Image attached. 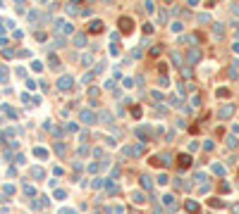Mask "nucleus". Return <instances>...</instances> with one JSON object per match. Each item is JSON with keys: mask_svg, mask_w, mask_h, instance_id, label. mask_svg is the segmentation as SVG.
<instances>
[{"mask_svg": "<svg viewBox=\"0 0 239 214\" xmlns=\"http://www.w3.org/2000/svg\"><path fill=\"white\" fill-rule=\"evenodd\" d=\"M79 119H81V124H86V126H93V124L98 122V114L91 112V110H81V112H79Z\"/></svg>", "mask_w": 239, "mask_h": 214, "instance_id": "nucleus-1", "label": "nucleus"}, {"mask_svg": "<svg viewBox=\"0 0 239 214\" xmlns=\"http://www.w3.org/2000/svg\"><path fill=\"white\" fill-rule=\"evenodd\" d=\"M53 31H55V33H65V36H69V33H74V26L67 24V22H62V19H58L55 26H53Z\"/></svg>", "mask_w": 239, "mask_h": 214, "instance_id": "nucleus-2", "label": "nucleus"}, {"mask_svg": "<svg viewBox=\"0 0 239 214\" xmlns=\"http://www.w3.org/2000/svg\"><path fill=\"white\" fill-rule=\"evenodd\" d=\"M117 26H120L122 33H132L134 31V22H132V17H120L117 19Z\"/></svg>", "mask_w": 239, "mask_h": 214, "instance_id": "nucleus-3", "label": "nucleus"}, {"mask_svg": "<svg viewBox=\"0 0 239 214\" xmlns=\"http://www.w3.org/2000/svg\"><path fill=\"white\" fill-rule=\"evenodd\" d=\"M98 124H103V126H112V124H115V117H112L108 110H103V112H98Z\"/></svg>", "mask_w": 239, "mask_h": 214, "instance_id": "nucleus-4", "label": "nucleus"}, {"mask_svg": "<svg viewBox=\"0 0 239 214\" xmlns=\"http://www.w3.org/2000/svg\"><path fill=\"white\" fill-rule=\"evenodd\" d=\"M72 86H74V79H72V76H60V81H58V88H60L62 93L69 91Z\"/></svg>", "mask_w": 239, "mask_h": 214, "instance_id": "nucleus-5", "label": "nucleus"}, {"mask_svg": "<svg viewBox=\"0 0 239 214\" xmlns=\"http://www.w3.org/2000/svg\"><path fill=\"white\" fill-rule=\"evenodd\" d=\"M103 26H105V24H103L101 19H91V22H89V26H86V31H89V33H101Z\"/></svg>", "mask_w": 239, "mask_h": 214, "instance_id": "nucleus-6", "label": "nucleus"}, {"mask_svg": "<svg viewBox=\"0 0 239 214\" xmlns=\"http://www.w3.org/2000/svg\"><path fill=\"white\" fill-rule=\"evenodd\" d=\"M199 60H201V50L199 48H194V50L187 53V64H196Z\"/></svg>", "mask_w": 239, "mask_h": 214, "instance_id": "nucleus-7", "label": "nucleus"}, {"mask_svg": "<svg viewBox=\"0 0 239 214\" xmlns=\"http://www.w3.org/2000/svg\"><path fill=\"white\" fill-rule=\"evenodd\" d=\"M234 114V105H225V107H220V119H230Z\"/></svg>", "mask_w": 239, "mask_h": 214, "instance_id": "nucleus-8", "label": "nucleus"}, {"mask_svg": "<svg viewBox=\"0 0 239 214\" xmlns=\"http://www.w3.org/2000/svg\"><path fill=\"white\" fill-rule=\"evenodd\" d=\"M137 136L141 138V143H146V140L151 138V128H146V126H141V128H137Z\"/></svg>", "mask_w": 239, "mask_h": 214, "instance_id": "nucleus-9", "label": "nucleus"}, {"mask_svg": "<svg viewBox=\"0 0 239 214\" xmlns=\"http://www.w3.org/2000/svg\"><path fill=\"white\" fill-rule=\"evenodd\" d=\"M48 64H50V69H55V71H60V69H62V64H60V60H58L55 55H50V57H48Z\"/></svg>", "mask_w": 239, "mask_h": 214, "instance_id": "nucleus-10", "label": "nucleus"}, {"mask_svg": "<svg viewBox=\"0 0 239 214\" xmlns=\"http://www.w3.org/2000/svg\"><path fill=\"white\" fill-rule=\"evenodd\" d=\"M163 205L168 209H175V195H163Z\"/></svg>", "mask_w": 239, "mask_h": 214, "instance_id": "nucleus-11", "label": "nucleus"}, {"mask_svg": "<svg viewBox=\"0 0 239 214\" xmlns=\"http://www.w3.org/2000/svg\"><path fill=\"white\" fill-rule=\"evenodd\" d=\"M74 45H77V48H84V45H86V36H84V33L74 36Z\"/></svg>", "mask_w": 239, "mask_h": 214, "instance_id": "nucleus-12", "label": "nucleus"}, {"mask_svg": "<svg viewBox=\"0 0 239 214\" xmlns=\"http://www.w3.org/2000/svg\"><path fill=\"white\" fill-rule=\"evenodd\" d=\"M213 33H215V38L220 41V38H222V33H225V29H222V24H213Z\"/></svg>", "mask_w": 239, "mask_h": 214, "instance_id": "nucleus-13", "label": "nucleus"}, {"mask_svg": "<svg viewBox=\"0 0 239 214\" xmlns=\"http://www.w3.org/2000/svg\"><path fill=\"white\" fill-rule=\"evenodd\" d=\"M141 185H143V188H148V190L153 188V181H151V176H148V174H143V176H141Z\"/></svg>", "mask_w": 239, "mask_h": 214, "instance_id": "nucleus-14", "label": "nucleus"}, {"mask_svg": "<svg viewBox=\"0 0 239 214\" xmlns=\"http://www.w3.org/2000/svg\"><path fill=\"white\" fill-rule=\"evenodd\" d=\"M50 45H53L55 50H60V48H65V38H60V36H58V38H53V43H50Z\"/></svg>", "mask_w": 239, "mask_h": 214, "instance_id": "nucleus-15", "label": "nucleus"}, {"mask_svg": "<svg viewBox=\"0 0 239 214\" xmlns=\"http://www.w3.org/2000/svg\"><path fill=\"white\" fill-rule=\"evenodd\" d=\"M53 148H55V152L60 155V157H62V155L67 152V148H65V143H60V140H58V143H55V145H53Z\"/></svg>", "mask_w": 239, "mask_h": 214, "instance_id": "nucleus-16", "label": "nucleus"}, {"mask_svg": "<svg viewBox=\"0 0 239 214\" xmlns=\"http://www.w3.org/2000/svg\"><path fill=\"white\" fill-rule=\"evenodd\" d=\"M191 164V157L189 155H179V167H189Z\"/></svg>", "mask_w": 239, "mask_h": 214, "instance_id": "nucleus-17", "label": "nucleus"}, {"mask_svg": "<svg viewBox=\"0 0 239 214\" xmlns=\"http://www.w3.org/2000/svg\"><path fill=\"white\" fill-rule=\"evenodd\" d=\"M143 10H146V12H148V14H151V12H153V10H156V5H153V2H151V0H146V2H143Z\"/></svg>", "mask_w": 239, "mask_h": 214, "instance_id": "nucleus-18", "label": "nucleus"}, {"mask_svg": "<svg viewBox=\"0 0 239 214\" xmlns=\"http://www.w3.org/2000/svg\"><path fill=\"white\" fill-rule=\"evenodd\" d=\"M0 83H7V69L0 67Z\"/></svg>", "mask_w": 239, "mask_h": 214, "instance_id": "nucleus-19", "label": "nucleus"}, {"mask_svg": "<svg viewBox=\"0 0 239 214\" xmlns=\"http://www.w3.org/2000/svg\"><path fill=\"white\" fill-rule=\"evenodd\" d=\"M132 197H134V202H139V205H141V202H146V197H143V193H134Z\"/></svg>", "mask_w": 239, "mask_h": 214, "instance_id": "nucleus-20", "label": "nucleus"}, {"mask_svg": "<svg viewBox=\"0 0 239 214\" xmlns=\"http://www.w3.org/2000/svg\"><path fill=\"white\" fill-rule=\"evenodd\" d=\"M191 105L199 107V105H201V95H191Z\"/></svg>", "mask_w": 239, "mask_h": 214, "instance_id": "nucleus-21", "label": "nucleus"}, {"mask_svg": "<svg viewBox=\"0 0 239 214\" xmlns=\"http://www.w3.org/2000/svg\"><path fill=\"white\" fill-rule=\"evenodd\" d=\"M143 33H153V24H151V22L143 24Z\"/></svg>", "mask_w": 239, "mask_h": 214, "instance_id": "nucleus-22", "label": "nucleus"}, {"mask_svg": "<svg viewBox=\"0 0 239 214\" xmlns=\"http://www.w3.org/2000/svg\"><path fill=\"white\" fill-rule=\"evenodd\" d=\"M170 29H172V31H175V33H179V31L184 29V26H182V24H179V22H175V24H172Z\"/></svg>", "mask_w": 239, "mask_h": 214, "instance_id": "nucleus-23", "label": "nucleus"}, {"mask_svg": "<svg viewBox=\"0 0 239 214\" xmlns=\"http://www.w3.org/2000/svg\"><path fill=\"white\" fill-rule=\"evenodd\" d=\"M132 114H134V119H139V117H141V107L134 105V107H132Z\"/></svg>", "mask_w": 239, "mask_h": 214, "instance_id": "nucleus-24", "label": "nucleus"}, {"mask_svg": "<svg viewBox=\"0 0 239 214\" xmlns=\"http://www.w3.org/2000/svg\"><path fill=\"white\" fill-rule=\"evenodd\" d=\"M34 155H36V157H46V155H48V152H46L43 148H36V150H34Z\"/></svg>", "mask_w": 239, "mask_h": 214, "instance_id": "nucleus-25", "label": "nucleus"}, {"mask_svg": "<svg viewBox=\"0 0 239 214\" xmlns=\"http://www.w3.org/2000/svg\"><path fill=\"white\" fill-rule=\"evenodd\" d=\"M199 22H201V24H208V22H210V17H208V14H199Z\"/></svg>", "mask_w": 239, "mask_h": 214, "instance_id": "nucleus-26", "label": "nucleus"}, {"mask_svg": "<svg viewBox=\"0 0 239 214\" xmlns=\"http://www.w3.org/2000/svg\"><path fill=\"white\" fill-rule=\"evenodd\" d=\"M172 62H175V64H182V57H179V53H172Z\"/></svg>", "mask_w": 239, "mask_h": 214, "instance_id": "nucleus-27", "label": "nucleus"}, {"mask_svg": "<svg viewBox=\"0 0 239 214\" xmlns=\"http://www.w3.org/2000/svg\"><path fill=\"white\" fill-rule=\"evenodd\" d=\"M168 181H170V179H168L165 174H163V176H158V183H160V185H165V183H168Z\"/></svg>", "mask_w": 239, "mask_h": 214, "instance_id": "nucleus-28", "label": "nucleus"}, {"mask_svg": "<svg viewBox=\"0 0 239 214\" xmlns=\"http://www.w3.org/2000/svg\"><path fill=\"white\" fill-rule=\"evenodd\" d=\"M34 176H36V179H41V176H43V169H41V167H36V169H34Z\"/></svg>", "mask_w": 239, "mask_h": 214, "instance_id": "nucleus-29", "label": "nucleus"}, {"mask_svg": "<svg viewBox=\"0 0 239 214\" xmlns=\"http://www.w3.org/2000/svg\"><path fill=\"white\" fill-rule=\"evenodd\" d=\"M24 190H27V195H36V190H34V188H31V185H29V183L24 185Z\"/></svg>", "mask_w": 239, "mask_h": 214, "instance_id": "nucleus-30", "label": "nucleus"}, {"mask_svg": "<svg viewBox=\"0 0 239 214\" xmlns=\"http://www.w3.org/2000/svg\"><path fill=\"white\" fill-rule=\"evenodd\" d=\"M108 193H117V185H115V183H110V181H108Z\"/></svg>", "mask_w": 239, "mask_h": 214, "instance_id": "nucleus-31", "label": "nucleus"}, {"mask_svg": "<svg viewBox=\"0 0 239 214\" xmlns=\"http://www.w3.org/2000/svg\"><path fill=\"white\" fill-rule=\"evenodd\" d=\"M81 62H84V67H91V57H89V55H84V57H81Z\"/></svg>", "mask_w": 239, "mask_h": 214, "instance_id": "nucleus-32", "label": "nucleus"}, {"mask_svg": "<svg viewBox=\"0 0 239 214\" xmlns=\"http://www.w3.org/2000/svg\"><path fill=\"white\" fill-rule=\"evenodd\" d=\"M160 50H163V48H160V45H156V48H151V55H160Z\"/></svg>", "mask_w": 239, "mask_h": 214, "instance_id": "nucleus-33", "label": "nucleus"}, {"mask_svg": "<svg viewBox=\"0 0 239 214\" xmlns=\"http://www.w3.org/2000/svg\"><path fill=\"white\" fill-rule=\"evenodd\" d=\"M187 209L189 212H196V202H187Z\"/></svg>", "mask_w": 239, "mask_h": 214, "instance_id": "nucleus-34", "label": "nucleus"}, {"mask_svg": "<svg viewBox=\"0 0 239 214\" xmlns=\"http://www.w3.org/2000/svg\"><path fill=\"white\" fill-rule=\"evenodd\" d=\"M187 2H189V5H199V0H187Z\"/></svg>", "mask_w": 239, "mask_h": 214, "instance_id": "nucleus-35", "label": "nucleus"}, {"mask_svg": "<svg viewBox=\"0 0 239 214\" xmlns=\"http://www.w3.org/2000/svg\"><path fill=\"white\" fill-rule=\"evenodd\" d=\"M14 2H17V5H24V0H14Z\"/></svg>", "mask_w": 239, "mask_h": 214, "instance_id": "nucleus-36", "label": "nucleus"}, {"mask_svg": "<svg viewBox=\"0 0 239 214\" xmlns=\"http://www.w3.org/2000/svg\"><path fill=\"white\" fill-rule=\"evenodd\" d=\"M69 2H74V5H77V2H79V0H69Z\"/></svg>", "mask_w": 239, "mask_h": 214, "instance_id": "nucleus-37", "label": "nucleus"}, {"mask_svg": "<svg viewBox=\"0 0 239 214\" xmlns=\"http://www.w3.org/2000/svg\"><path fill=\"white\" fill-rule=\"evenodd\" d=\"M103 2H110V0H103Z\"/></svg>", "mask_w": 239, "mask_h": 214, "instance_id": "nucleus-38", "label": "nucleus"}]
</instances>
